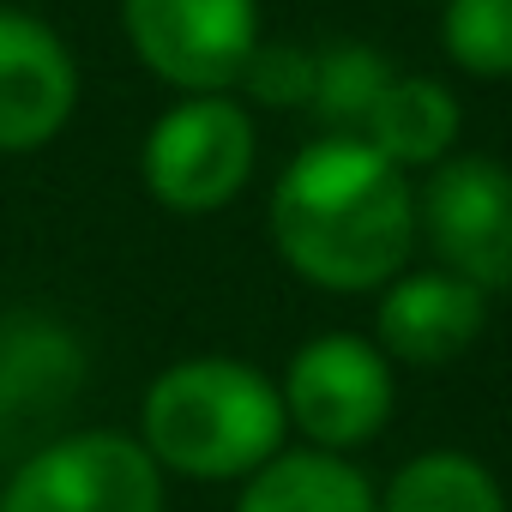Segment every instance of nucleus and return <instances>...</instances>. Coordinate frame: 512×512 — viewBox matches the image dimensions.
<instances>
[{
  "mask_svg": "<svg viewBox=\"0 0 512 512\" xmlns=\"http://www.w3.org/2000/svg\"><path fill=\"white\" fill-rule=\"evenodd\" d=\"M416 235L440 272L494 296L512 290V169L494 157H446L416 193Z\"/></svg>",
  "mask_w": 512,
  "mask_h": 512,
  "instance_id": "obj_6",
  "label": "nucleus"
},
{
  "mask_svg": "<svg viewBox=\"0 0 512 512\" xmlns=\"http://www.w3.org/2000/svg\"><path fill=\"white\" fill-rule=\"evenodd\" d=\"M235 512H380V494L362 476V464H350L344 452L284 446L272 464L247 476Z\"/></svg>",
  "mask_w": 512,
  "mask_h": 512,
  "instance_id": "obj_11",
  "label": "nucleus"
},
{
  "mask_svg": "<svg viewBox=\"0 0 512 512\" xmlns=\"http://www.w3.org/2000/svg\"><path fill=\"white\" fill-rule=\"evenodd\" d=\"M284 416L314 452H356L392 422V362L356 332H320L284 368Z\"/></svg>",
  "mask_w": 512,
  "mask_h": 512,
  "instance_id": "obj_7",
  "label": "nucleus"
},
{
  "mask_svg": "<svg viewBox=\"0 0 512 512\" xmlns=\"http://www.w3.org/2000/svg\"><path fill=\"white\" fill-rule=\"evenodd\" d=\"M85 386V350L61 320L0 314V452H37L61 440V416Z\"/></svg>",
  "mask_w": 512,
  "mask_h": 512,
  "instance_id": "obj_8",
  "label": "nucleus"
},
{
  "mask_svg": "<svg viewBox=\"0 0 512 512\" xmlns=\"http://www.w3.org/2000/svg\"><path fill=\"white\" fill-rule=\"evenodd\" d=\"M253 157H260V139H253V121L235 97H181L145 133L139 175L157 205L205 217L247 187Z\"/></svg>",
  "mask_w": 512,
  "mask_h": 512,
  "instance_id": "obj_3",
  "label": "nucleus"
},
{
  "mask_svg": "<svg viewBox=\"0 0 512 512\" xmlns=\"http://www.w3.org/2000/svg\"><path fill=\"white\" fill-rule=\"evenodd\" d=\"M0 512H163V470L139 434H61L19 458Z\"/></svg>",
  "mask_w": 512,
  "mask_h": 512,
  "instance_id": "obj_4",
  "label": "nucleus"
},
{
  "mask_svg": "<svg viewBox=\"0 0 512 512\" xmlns=\"http://www.w3.org/2000/svg\"><path fill=\"white\" fill-rule=\"evenodd\" d=\"M392 79L398 73L368 43H326V49H314V97H308V109L326 127V139H362V127H368V115H374V103L386 97Z\"/></svg>",
  "mask_w": 512,
  "mask_h": 512,
  "instance_id": "obj_14",
  "label": "nucleus"
},
{
  "mask_svg": "<svg viewBox=\"0 0 512 512\" xmlns=\"http://www.w3.org/2000/svg\"><path fill=\"white\" fill-rule=\"evenodd\" d=\"M284 392L235 356H187L163 368L139 404V446L157 470L193 482H247L284 452Z\"/></svg>",
  "mask_w": 512,
  "mask_h": 512,
  "instance_id": "obj_2",
  "label": "nucleus"
},
{
  "mask_svg": "<svg viewBox=\"0 0 512 512\" xmlns=\"http://www.w3.org/2000/svg\"><path fill=\"white\" fill-rule=\"evenodd\" d=\"M440 43L476 79H512V0H446Z\"/></svg>",
  "mask_w": 512,
  "mask_h": 512,
  "instance_id": "obj_15",
  "label": "nucleus"
},
{
  "mask_svg": "<svg viewBox=\"0 0 512 512\" xmlns=\"http://www.w3.org/2000/svg\"><path fill=\"white\" fill-rule=\"evenodd\" d=\"M247 97H260L266 109H308L314 97V49L296 43H260L241 73Z\"/></svg>",
  "mask_w": 512,
  "mask_h": 512,
  "instance_id": "obj_16",
  "label": "nucleus"
},
{
  "mask_svg": "<svg viewBox=\"0 0 512 512\" xmlns=\"http://www.w3.org/2000/svg\"><path fill=\"white\" fill-rule=\"evenodd\" d=\"M133 55L187 97H223L260 49V0H121Z\"/></svg>",
  "mask_w": 512,
  "mask_h": 512,
  "instance_id": "obj_5",
  "label": "nucleus"
},
{
  "mask_svg": "<svg viewBox=\"0 0 512 512\" xmlns=\"http://www.w3.org/2000/svg\"><path fill=\"white\" fill-rule=\"evenodd\" d=\"M380 512H506V494L482 458L446 446L416 452L380 494Z\"/></svg>",
  "mask_w": 512,
  "mask_h": 512,
  "instance_id": "obj_13",
  "label": "nucleus"
},
{
  "mask_svg": "<svg viewBox=\"0 0 512 512\" xmlns=\"http://www.w3.org/2000/svg\"><path fill=\"white\" fill-rule=\"evenodd\" d=\"M362 145L380 151L392 169H434L458 145V97L440 79L398 73L386 85V97L374 103V115L362 127Z\"/></svg>",
  "mask_w": 512,
  "mask_h": 512,
  "instance_id": "obj_12",
  "label": "nucleus"
},
{
  "mask_svg": "<svg viewBox=\"0 0 512 512\" xmlns=\"http://www.w3.org/2000/svg\"><path fill=\"white\" fill-rule=\"evenodd\" d=\"M79 103L73 49L37 13L0 7V151L49 145Z\"/></svg>",
  "mask_w": 512,
  "mask_h": 512,
  "instance_id": "obj_9",
  "label": "nucleus"
},
{
  "mask_svg": "<svg viewBox=\"0 0 512 512\" xmlns=\"http://www.w3.org/2000/svg\"><path fill=\"white\" fill-rule=\"evenodd\" d=\"M272 241L320 290H386L416 247V187L362 139H314L272 187Z\"/></svg>",
  "mask_w": 512,
  "mask_h": 512,
  "instance_id": "obj_1",
  "label": "nucleus"
},
{
  "mask_svg": "<svg viewBox=\"0 0 512 512\" xmlns=\"http://www.w3.org/2000/svg\"><path fill=\"white\" fill-rule=\"evenodd\" d=\"M482 320H488V296L434 266V272L392 278V284L380 290L374 344H380L386 362L440 368V362H458V356L476 344Z\"/></svg>",
  "mask_w": 512,
  "mask_h": 512,
  "instance_id": "obj_10",
  "label": "nucleus"
}]
</instances>
